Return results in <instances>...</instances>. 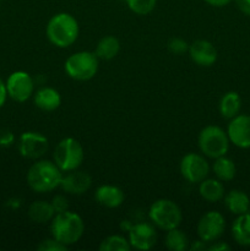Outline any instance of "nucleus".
<instances>
[{
  "instance_id": "obj_1",
  "label": "nucleus",
  "mask_w": 250,
  "mask_h": 251,
  "mask_svg": "<svg viewBox=\"0 0 250 251\" xmlns=\"http://www.w3.org/2000/svg\"><path fill=\"white\" fill-rule=\"evenodd\" d=\"M63 172L54 161H37L27 172V184L36 193H49L60 186Z\"/></svg>"
},
{
  "instance_id": "obj_2",
  "label": "nucleus",
  "mask_w": 250,
  "mask_h": 251,
  "mask_svg": "<svg viewBox=\"0 0 250 251\" xmlns=\"http://www.w3.org/2000/svg\"><path fill=\"white\" fill-rule=\"evenodd\" d=\"M78 22L68 12L54 15L47 25V38L58 48H68L76 42L78 37Z\"/></svg>"
},
{
  "instance_id": "obj_3",
  "label": "nucleus",
  "mask_w": 250,
  "mask_h": 251,
  "mask_svg": "<svg viewBox=\"0 0 250 251\" xmlns=\"http://www.w3.org/2000/svg\"><path fill=\"white\" fill-rule=\"evenodd\" d=\"M51 237L61 244L73 245L82 238L85 232V223L80 215L73 211L56 213L51 220Z\"/></svg>"
},
{
  "instance_id": "obj_4",
  "label": "nucleus",
  "mask_w": 250,
  "mask_h": 251,
  "mask_svg": "<svg viewBox=\"0 0 250 251\" xmlns=\"http://www.w3.org/2000/svg\"><path fill=\"white\" fill-rule=\"evenodd\" d=\"M228 134L217 125H207L199 134L198 144L201 153L208 158L225 156L229 150Z\"/></svg>"
},
{
  "instance_id": "obj_5",
  "label": "nucleus",
  "mask_w": 250,
  "mask_h": 251,
  "mask_svg": "<svg viewBox=\"0 0 250 251\" xmlns=\"http://www.w3.org/2000/svg\"><path fill=\"white\" fill-rule=\"evenodd\" d=\"M149 217L152 225L162 230H168L178 228L183 221V213L180 207L174 201L168 199H159L154 201L149 211Z\"/></svg>"
},
{
  "instance_id": "obj_6",
  "label": "nucleus",
  "mask_w": 250,
  "mask_h": 251,
  "mask_svg": "<svg viewBox=\"0 0 250 251\" xmlns=\"http://www.w3.org/2000/svg\"><path fill=\"white\" fill-rule=\"evenodd\" d=\"M85 158L83 147L73 137H65L56 145L53 153V161L61 172H70L77 169Z\"/></svg>"
},
{
  "instance_id": "obj_7",
  "label": "nucleus",
  "mask_w": 250,
  "mask_h": 251,
  "mask_svg": "<svg viewBox=\"0 0 250 251\" xmlns=\"http://www.w3.org/2000/svg\"><path fill=\"white\" fill-rule=\"evenodd\" d=\"M100 59L92 51H77L66 59L65 71L73 80L88 81L96 76Z\"/></svg>"
},
{
  "instance_id": "obj_8",
  "label": "nucleus",
  "mask_w": 250,
  "mask_h": 251,
  "mask_svg": "<svg viewBox=\"0 0 250 251\" xmlns=\"http://www.w3.org/2000/svg\"><path fill=\"white\" fill-rule=\"evenodd\" d=\"M179 168L183 178L191 184H200L210 173V166L205 157L193 152L181 158Z\"/></svg>"
},
{
  "instance_id": "obj_9",
  "label": "nucleus",
  "mask_w": 250,
  "mask_h": 251,
  "mask_svg": "<svg viewBox=\"0 0 250 251\" xmlns=\"http://www.w3.org/2000/svg\"><path fill=\"white\" fill-rule=\"evenodd\" d=\"M7 96L15 102H26L31 98L34 91V81L26 71H15L7 77L6 82Z\"/></svg>"
},
{
  "instance_id": "obj_10",
  "label": "nucleus",
  "mask_w": 250,
  "mask_h": 251,
  "mask_svg": "<svg viewBox=\"0 0 250 251\" xmlns=\"http://www.w3.org/2000/svg\"><path fill=\"white\" fill-rule=\"evenodd\" d=\"M48 139L41 132L26 131L19 139V152L27 159H38L47 153Z\"/></svg>"
},
{
  "instance_id": "obj_11",
  "label": "nucleus",
  "mask_w": 250,
  "mask_h": 251,
  "mask_svg": "<svg viewBox=\"0 0 250 251\" xmlns=\"http://www.w3.org/2000/svg\"><path fill=\"white\" fill-rule=\"evenodd\" d=\"M225 229V221L222 213L210 211L200 218L198 223V235L206 243L216 242Z\"/></svg>"
},
{
  "instance_id": "obj_12",
  "label": "nucleus",
  "mask_w": 250,
  "mask_h": 251,
  "mask_svg": "<svg viewBox=\"0 0 250 251\" xmlns=\"http://www.w3.org/2000/svg\"><path fill=\"white\" fill-rule=\"evenodd\" d=\"M157 232L151 223H136L129 229V243L136 250H151L156 245Z\"/></svg>"
},
{
  "instance_id": "obj_13",
  "label": "nucleus",
  "mask_w": 250,
  "mask_h": 251,
  "mask_svg": "<svg viewBox=\"0 0 250 251\" xmlns=\"http://www.w3.org/2000/svg\"><path fill=\"white\" fill-rule=\"evenodd\" d=\"M229 141L239 149H250V115L238 114L228 124Z\"/></svg>"
},
{
  "instance_id": "obj_14",
  "label": "nucleus",
  "mask_w": 250,
  "mask_h": 251,
  "mask_svg": "<svg viewBox=\"0 0 250 251\" xmlns=\"http://www.w3.org/2000/svg\"><path fill=\"white\" fill-rule=\"evenodd\" d=\"M91 185L92 178L90 174L87 172L78 171V168L63 174L60 183V188L70 195H82L91 188Z\"/></svg>"
},
{
  "instance_id": "obj_15",
  "label": "nucleus",
  "mask_w": 250,
  "mask_h": 251,
  "mask_svg": "<svg viewBox=\"0 0 250 251\" xmlns=\"http://www.w3.org/2000/svg\"><path fill=\"white\" fill-rule=\"evenodd\" d=\"M188 53L196 65L203 68L212 66L217 60V50L215 46L206 39H196L189 44Z\"/></svg>"
},
{
  "instance_id": "obj_16",
  "label": "nucleus",
  "mask_w": 250,
  "mask_h": 251,
  "mask_svg": "<svg viewBox=\"0 0 250 251\" xmlns=\"http://www.w3.org/2000/svg\"><path fill=\"white\" fill-rule=\"evenodd\" d=\"M95 199L103 207L117 208L124 202L125 194L118 186L105 184V185L98 186L95 193Z\"/></svg>"
},
{
  "instance_id": "obj_17",
  "label": "nucleus",
  "mask_w": 250,
  "mask_h": 251,
  "mask_svg": "<svg viewBox=\"0 0 250 251\" xmlns=\"http://www.w3.org/2000/svg\"><path fill=\"white\" fill-rule=\"evenodd\" d=\"M34 104L43 112H53L61 104V96L55 88L42 87L34 93Z\"/></svg>"
},
{
  "instance_id": "obj_18",
  "label": "nucleus",
  "mask_w": 250,
  "mask_h": 251,
  "mask_svg": "<svg viewBox=\"0 0 250 251\" xmlns=\"http://www.w3.org/2000/svg\"><path fill=\"white\" fill-rule=\"evenodd\" d=\"M225 205L229 212L233 215H244L250 210V200L249 196L242 190H230L225 196Z\"/></svg>"
},
{
  "instance_id": "obj_19",
  "label": "nucleus",
  "mask_w": 250,
  "mask_h": 251,
  "mask_svg": "<svg viewBox=\"0 0 250 251\" xmlns=\"http://www.w3.org/2000/svg\"><path fill=\"white\" fill-rule=\"evenodd\" d=\"M199 194L207 202H217L225 198V186L220 179H203L199 185Z\"/></svg>"
},
{
  "instance_id": "obj_20",
  "label": "nucleus",
  "mask_w": 250,
  "mask_h": 251,
  "mask_svg": "<svg viewBox=\"0 0 250 251\" xmlns=\"http://www.w3.org/2000/svg\"><path fill=\"white\" fill-rule=\"evenodd\" d=\"M27 213H28L29 220L37 225H46V223L51 222L55 216L53 206L48 201H34L28 207Z\"/></svg>"
},
{
  "instance_id": "obj_21",
  "label": "nucleus",
  "mask_w": 250,
  "mask_h": 251,
  "mask_svg": "<svg viewBox=\"0 0 250 251\" xmlns=\"http://www.w3.org/2000/svg\"><path fill=\"white\" fill-rule=\"evenodd\" d=\"M232 237L242 247H250V213L239 215L232 226Z\"/></svg>"
},
{
  "instance_id": "obj_22",
  "label": "nucleus",
  "mask_w": 250,
  "mask_h": 251,
  "mask_svg": "<svg viewBox=\"0 0 250 251\" xmlns=\"http://www.w3.org/2000/svg\"><path fill=\"white\" fill-rule=\"evenodd\" d=\"M218 108H220V113L223 118L233 119L239 114L240 108H242V100L237 92L230 91V92L225 93L222 96Z\"/></svg>"
},
{
  "instance_id": "obj_23",
  "label": "nucleus",
  "mask_w": 250,
  "mask_h": 251,
  "mask_svg": "<svg viewBox=\"0 0 250 251\" xmlns=\"http://www.w3.org/2000/svg\"><path fill=\"white\" fill-rule=\"evenodd\" d=\"M120 50L119 39L113 36H105L96 46L95 54L100 60H112Z\"/></svg>"
},
{
  "instance_id": "obj_24",
  "label": "nucleus",
  "mask_w": 250,
  "mask_h": 251,
  "mask_svg": "<svg viewBox=\"0 0 250 251\" xmlns=\"http://www.w3.org/2000/svg\"><path fill=\"white\" fill-rule=\"evenodd\" d=\"M212 169L215 176L221 181L232 180V179H234L235 174H237V167H235L234 162L230 158H227L225 156L216 158Z\"/></svg>"
},
{
  "instance_id": "obj_25",
  "label": "nucleus",
  "mask_w": 250,
  "mask_h": 251,
  "mask_svg": "<svg viewBox=\"0 0 250 251\" xmlns=\"http://www.w3.org/2000/svg\"><path fill=\"white\" fill-rule=\"evenodd\" d=\"M164 244L171 251H185L189 249L188 235L179 228H174L167 232Z\"/></svg>"
},
{
  "instance_id": "obj_26",
  "label": "nucleus",
  "mask_w": 250,
  "mask_h": 251,
  "mask_svg": "<svg viewBox=\"0 0 250 251\" xmlns=\"http://www.w3.org/2000/svg\"><path fill=\"white\" fill-rule=\"evenodd\" d=\"M98 249L100 251H130L131 245L129 239L122 235H109L100 242Z\"/></svg>"
},
{
  "instance_id": "obj_27",
  "label": "nucleus",
  "mask_w": 250,
  "mask_h": 251,
  "mask_svg": "<svg viewBox=\"0 0 250 251\" xmlns=\"http://www.w3.org/2000/svg\"><path fill=\"white\" fill-rule=\"evenodd\" d=\"M126 4L132 12L137 15H147L156 7L157 0H126Z\"/></svg>"
},
{
  "instance_id": "obj_28",
  "label": "nucleus",
  "mask_w": 250,
  "mask_h": 251,
  "mask_svg": "<svg viewBox=\"0 0 250 251\" xmlns=\"http://www.w3.org/2000/svg\"><path fill=\"white\" fill-rule=\"evenodd\" d=\"M167 47H168V50L171 53L176 54V55H180V54H184L185 51L189 50V44L184 39L179 38V37H174V38L169 39Z\"/></svg>"
},
{
  "instance_id": "obj_29",
  "label": "nucleus",
  "mask_w": 250,
  "mask_h": 251,
  "mask_svg": "<svg viewBox=\"0 0 250 251\" xmlns=\"http://www.w3.org/2000/svg\"><path fill=\"white\" fill-rule=\"evenodd\" d=\"M37 249L39 251H65L68 250V247L58 242L55 238H50V239L42 240Z\"/></svg>"
},
{
  "instance_id": "obj_30",
  "label": "nucleus",
  "mask_w": 250,
  "mask_h": 251,
  "mask_svg": "<svg viewBox=\"0 0 250 251\" xmlns=\"http://www.w3.org/2000/svg\"><path fill=\"white\" fill-rule=\"evenodd\" d=\"M50 203H51V206H53L55 215L56 213L65 212V211L69 210V201L64 195L54 196L53 200L50 201Z\"/></svg>"
},
{
  "instance_id": "obj_31",
  "label": "nucleus",
  "mask_w": 250,
  "mask_h": 251,
  "mask_svg": "<svg viewBox=\"0 0 250 251\" xmlns=\"http://www.w3.org/2000/svg\"><path fill=\"white\" fill-rule=\"evenodd\" d=\"M15 136L12 131L7 129H0V146L9 147L14 144Z\"/></svg>"
},
{
  "instance_id": "obj_32",
  "label": "nucleus",
  "mask_w": 250,
  "mask_h": 251,
  "mask_svg": "<svg viewBox=\"0 0 250 251\" xmlns=\"http://www.w3.org/2000/svg\"><path fill=\"white\" fill-rule=\"evenodd\" d=\"M237 2V6L243 14H245L247 16H250V0H235Z\"/></svg>"
},
{
  "instance_id": "obj_33",
  "label": "nucleus",
  "mask_w": 250,
  "mask_h": 251,
  "mask_svg": "<svg viewBox=\"0 0 250 251\" xmlns=\"http://www.w3.org/2000/svg\"><path fill=\"white\" fill-rule=\"evenodd\" d=\"M207 250H210V251H228V250H230V245H228L227 243H225V242H216L215 244L210 245Z\"/></svg>"
},
{
  "instance_id": "obj_34",
  "label": "nucleus",
  "mask_w": 250,
  "mask_h": 251,
  "mask_svg": "<svg viewBox=\"0 0 250 251\" xmlns=\"http://www.w3.org/2000/svg\"><path fill=\"white\" fill-rule=\"evenodd\" d=\"M7 98V91H6V85L5 82H2V80L0 78V108L5 104Z\"/></svg>"
},
{
  "instance_id": "obj_35",
  "label": "nucleus",
  "mask_w": 250,
  "mask_h": 251,
  "mask_svg": "<svg viewBox=\"0 0 250 251\" xmlns=\"http://www.w3.org/2000/svg\"><path fill=\"white\" fill-rule=\"evenodd\" d=\"M189 249L191 251H202V250H207L208 247L206 245V242H203V240H198V242L194 243L191 247H189Z\"/></svg>"
},
{
  "instance_id": "obj_36",
  "label": "nucleus",
  "mask_w": 250,
  "mask_h": 251,
  "mask_svg": "<svg viewBox=\"0 0 250 251\" xmlns=\"http://www.w3.org/2000/svg\"><path fill=\"white\" fill-rule=\"evenodd\" d=\"M205 1L207 2L208 5H211V6L222 7V6H225V5L229 4L232 0H205Z\"/></svg>"
}]
</instances>
